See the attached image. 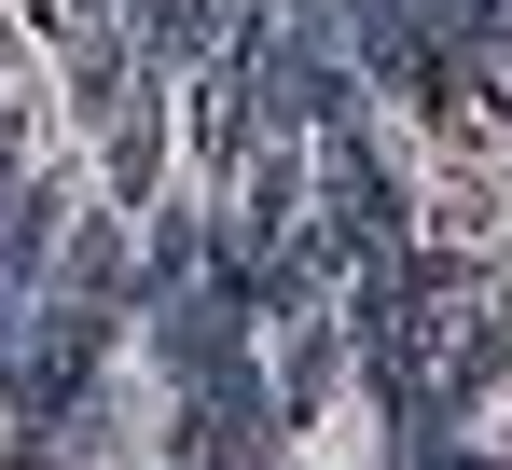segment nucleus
I'll return each instance as SVG.
<instances>
[{"mask_svg":"<svg viewBox=\"0 0 512 470\" xmlns=\"http://www.w3.org/2000/svg\"><path fill=\"white\" fill-rule=\"evenodd\" d=\"M70 305H125V235H70Z\"/></svg>","mask_w":512,"mask_h":470,"instance_id":"obj_2","label":"nucleus"},{"mask_svg":"<svg viewBox=\"0 0 512 470\" xmlns=\"http://www.w3.org/2000/svg\"><path fill=\"white\" fill-rule=\"evenodd\" d=\"M277 415H291V401H263L236 346L194 360V470H263V457H277Z\"/></svg>","mask_w":512,"mask_h":470,"instance_id":"obj_1","label":"nucleus"},{"mask_svg":"<svg viewBox=\"0 0 512 470\" xmlns=\"http://www.w3.org/2000/svg\"><path fill=\"white\" fill-rule=\"evenodd\" d=\"M416 470H499V457H485V443H443V457H416Z\"/></svg>","mask_w":512,"mask_h":470,"instance_id":"obj_3","label":"nucleus"}]
</instances>
